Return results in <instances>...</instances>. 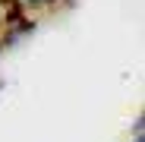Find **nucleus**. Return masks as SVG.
Wrapping results in <instances>:
<instances>
[{
	"label": "nucleus",
	"instance_id": "1",
	"mask_svg": "<svg viewBox=\"0 0 145 142\" xmlns=\"http://www.w3.org/2000/svg\"><path fill=\"white\" fill-rule=\"evenodd\" d=\"M0 22H3V0H0Z\"/></svg>",
	"mask_w": 145,
	"mask_h": 142
},
{
	"label": "nucleus",
	"instance_id": "2",
	"mask_svg": "<svg viewBox=\"0 0 145 142\" xmlns=\"http://www.w3.org/2000/svg\"><path fill=\"white\" fill-rule=\"evenodd\" d=\"M133 142H145V139H142V136H136V139H133Z\"/></svg>",
	"mask_w": 145,
	"mask_h": 142
},
{
	"label": "nucleus",
	"instance_id": "3",
	"mask_svg": "<svg viewBox=\"0 0 145 142\" xmlns=\"http://www.w3.org/2000/svg\"><path fill=\"white\" fill-rule=\"evenodd\" d=\"M0 54H3V41H0Z\"/></svg>",
	"mask_w": 145,
	"mask_h": 142
}]
</instances>
